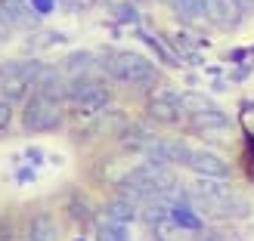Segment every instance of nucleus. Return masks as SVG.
Returning <instances> with one entry per match:
<instances>
[{
    "instance_id": "f257e3e1",
    "label": "nucleus",
    "mask_w": 254,
    "mask_h": 241,
    "mask_svg": "<svg viewBox=\"0 0 254 241\" xmlns=\"http://www.w3.org/2000/svg\"><path fill=\"white\" fill-rule=\"evenodd\" d=\"M109 78H115L121 84L130 87H155L158 84V68L152 65L146 56L130 53V49H121V53H106L103 62H99Z\"/></svg>"
},
{
    "instance_id": "f03ea898",
    "label": "nucleus",
    "mask_w": 254,
    "mask_h": 241,
    "mask_svg": "<svg viewBox=\"0 0 254 241\" xmlns=\"http://www.w3.org/2000/svg\"><path fill=\"white\" fill-rule=\"evenodd\" d=\"M65 99L71 102V108H74V115H78V118H96L99 111L109 105V87L99 78L81 74V78H74L68 84Z\"/></svg>"
},
{
    "instance_id": "7ed1b4c3",
    "label": "nucleus",
    "mask_w": 254,
    "mask_h": 241,
    "mask_svg": "<svg viewBox=\"0 0 254 241\" xmlns=\"http://www.w3.org/2000/svg\"><path fill=\"white\" fill-rule=\"evenodd\" d=\"M62 124V102L56 96H47V93H34L28 96L22 111V127L28 133H50Z\"/></svg>"
},
{
    "instance_id": "20e7f679",
    "label": "nucleus",
    "mask_w": 254,
    "mask_h": 241,
    "mask_svg": "<svg viewBox=\"0 0 254 241\" xmlns=\"http://www.w3.org/2000/svg\"><path fill=\"white\" fill-rule=\"evenodd\" d=\"M192 145H186L183 139H152L149 148L143 151L146 161L152 164H168V167H189L192 161Z\"/></svg>"
},
{
    "instance_id": "39448f33",
    "label": "nucleus",
    "mask_w": 254,
    "mask_h": 241,
    "mask_svg": "<svg viewBox=\"0 0 254 241\" xmlns=\"http://www.w3.org/2000/svg\"><path fill=\"white\" fill-rule=\"evenodd\" d=\"M149 118L152 121H158V124H180L183 121V93H177V90H158L155 96L149 99Z\"/></svg>"
},
{
    "instance_id": "423d86ee",
    "label": "nucleus",
    "mask_w": 254,
    "mask_h": 241,
    "mask_svg": "<svg viewBox=\"0 0 254 241\" xmlns=\"http://www.w3.org/2000/svg\"><path fill=\"white\" fill-rule=\"evenodd\" d=\"M189 204H195L211 220H242L251 213V204L242 195H230V198H217V201H189Z\"/></svg>"
},
{
    "instance_id": "0eeeda50",
    "label": "nucleus",
    "mask_w": 254,
    "mask_h": 241,
    "mask_svg": "<svg viewBox=\"0 0 254 241\" xmlns=\"http://www.w3.org/2000/svg\"><path fill=\"white\" fill-rule=\"evenodd\" d=\"M189 170H195L198 176H211V180H230V164L214 151H192V161H189Z\"/></svg>"
},
{
    "instance_id": "6e6552de",
    "label": "nucleus",
    "mask_w": 254,
    "mask_h": 241,
    "mask_svg": "<svg viewBox=\"0 0 254 241\" xmlns=\"http://www.w3.org/2000/svg\"><path fill=\"white\" fill-rule=\"evenodd\" d=\"M208 19L217 28L230 31L242 22V6H239V0H208Z\"/></svg>"
},
{
    "instance_id": "1a4fd4ad",
    "label": "nucleus",
    "mask_w": 254,
    "mask_h": 241,
    "mask_svg": "<svg viewBox=\"0 0 254 241\" xmlns=\"http://www.w3.org/2000/svg\"><path fill=\"white\" fill-rule=\"evenodd\" d=\"M136 173L143 176L146 183L155 186L158 192H177V173L168 167V164H152V161H146V164H139V167H136Z\"/></svg>"
},
{
    "instance_id": "9d476101",
    "label": "nucleus",
    "mask_w": 254,
    "mask_h": 241,
    "mask_svg": "<svg viewBox=\"0 0 254 241\" xmlns=\"http://www.w3.org/2000/svg\"><path fill=\"white\" fill-rule=\"evenodd\" d=\"M171 220H174L177 229H189V232L205 229V223H201V217L189 207V201H177V204H171Z\"/></svg>"
},
{
    "instance_id": "9b49d317",
    "label": "nucleus",
    "mask_w": 254,
    "mask_h": 241,
    "mask_svg": "<svg viewBox=\"0 0 254 241\" xmlns=\"http://www.w3.org/2000/svg\"><path fill=\"white\" fill-rule=\"evenodd\" d=\"M106 220H115V223H124V226H130L133 220H139V207L136 204H130L127 198H121V195H115L106 204Z\"/></svg>"
},
{
    "instance_id": "f8f14e48",
    "label": "nucleus",
    "mask_w": 254,
    "mask_h": 241,
    "mask_svg": "<svg viewBox=\"0 0 254 241\" xmlns=\"http://www.w3.org/2000/svg\"><path fill=\"white\" fill-rule=\"evenodd\" d=\"M0 6H3L6 19L12 22V28H31V25L37 22V19L31 16V9H28V3H25V0H0Z\"/></svg>"
},
{
    "instance_id": "ddd939ff",
    "label": "nucleus",
    "mask_w": 254,
    "mask_h": 241,
    "mask_svg": "<svg viewBox=\"0 0 254 241\" xmlns=\"http://www.w3.org/2000/svg\"><path fill=\"white\" fill-rule=\"evenodd\" d=\"M56 220L50 213H37L28 226V241H56Z\"/></svg>"
},
{
    "instance_id": "4468645a",
    "label": "nucleus",
    "mask_w": 254,
    "mask_h": 241,
    "mask_svg": "<svg viewBox=\"0 0 254 241\" xmlns=\"http://www.w3.org/2000/svg\"><path fill=\"white\" fill-rule=\"evenodd\" d=\"M174 6V12L186 22H198V19H208V0H168Z\"/></svg>"
},
{
    "instance_id": "2eb2a0df",
    "label": "nucleus",
    "mask_w": 254,
    "mask_h": 241,
    "mask_svg": "<svg viewBox=\"0 0 254 241\" xmlns=\"http://www.w3.org/2000/svg\"><path fill=\"white\" fill-rule=\"evenodd\" d=\"M152 139H155V136H152L146 127H130V130L121 136V145H124V148H130V151H146Z\"/></svg>"
},
{
    "instance_id": "dca6fc26",
    "label": "nucleus",
    "mask_w": 254,
    "mask_h": 241,
    "mask_svg": "<svg viewBox=\"0 0 254 241\" xmlns=\"http://www.w3.org/2000/svg\"><path fill=\"white\" fill-rule=\"evenodd\" d=\"M96 238H99V241H130V232H127L124 223L103 220V223L96 226Z\"/></svg>"
},
{
    "instance_id": "f3484780",
    "label": "nucleus",
    "mask_w": 254,
    "mask_h": 241,
    "mask_svg": "<svg viewBox=\"0 0 254 241\" xmlns=\"http://www.w3.org/2000/svg\"><path fill=\"white\" fill-rule=\"evenodd\" d=\"M93 62H96V56L87 53V49H81V53H71L65 59V71H84V68H90Z\"/></svg>"
},
{
    "instance_id": "a211bd4d",
    "label": "nucleus",
    "mask_w": 254,
    "mask_h": 241,
    "mask_svg": "<svg viewBox=\"0 0 254 241\" xmlns=\"http://www.w3.org/2000/svg\"><path fill=\"white\" fill-rule=\"evenodd\" d=\"M152 232L158 235V241H174V235L180 232V229L174 226V220H164V223H158V226H152Z\"/></svg>"
},
{
    "instance_id": "6ab92c4d",
    "label": "nucleus",
    "mask_w": 254,
    "mask_h": 241,
    "mask_svg": "<svg viewBox=\"0 0 254 241\" xmlns=\"http://www.w3.org/2000/svg\"><path fill=\"white\" fill-rule=\"evenodd\" d=\"M9 124H12V102H6V99H0V133H3Z\"/></svg>"
},
{
    "instance_id": "aec40b11",
    "label": "nucleus",
    "mask_w": 254,
    "mask_h": 241,
    "mask_svg": "<svg viewBox=\"0 0 254 241\" xmlns=\"http://www.w3.org/2000/svg\"><path fill=\"white\" fill-rule=\"evenodd\" d=\"M115 19H121V22H136V9L130 3H118L115 6Z\"/></svg>"
},
{
    "instance_id": "412c9836",
    "label": "nucleus",
    "mask_w": 254,
    "mask_h": 241,
    "mask_svg": "<svg viewBox=\"0 0 254 241\" xmlns=\"http://www.w3.org/2000/svg\"><path fill=\"white\" fill-rule=\"evenodd\" d=\"M62 6H68V9H90L96 0H59Z\"/></svg>"
},
{
    "instance_id": "4be33fe9",
    "label": "nucleus",
    "mask_w": 254,
    "mask_h": 241,
    "mask_svg": "<svg viewBox=\"0 0 254 241\" xmlns=\"http://www.w3.org/2000/svg\"><path fill=\"white\" fill-rule=\"evenodd\" d=\"M9 31H12V22L6 19L3 6H0V41H3V37H9Z\"/></svg>"
},
{
    "instance_id": "5701e85b",
    "label": "nucleus",
    "mask_w": 254,
    "mask_h": 241,
    "mask_svg": "<svg viewBox=\"0 0 254 241\" xmlns=\"http://www.w3.org/2000/svg\"><path fill=\"white\" fill-rule=\"evenodd\" d=\"M251 71H254V65H251V62H242V68H236V71H233V81H236V84H239V81H245Z\"/></svg>"
},
{
    "instance_id": "b1692460",
    "label": "nucleus",
    "mask_w": 254,
    "mask_h": 241,
    "mask_svg": "<svg viewBox=\"0 0 254 241\" xmlns=\"http://www.w3.org/2000/svg\"><path fill=\"white\" fill-rule=\"evenodd\" d=\"M195 241H226L220 232H205V235H201V238H195Z\"/></svg>"
},
{
    "instance_id": "393cba45",
    "label": "nucleus",
    "mask_w": 254,
    "mask_h": 241,
    "mask_svg": "<svg viewBox=\"0 0 254 241\" xmlns=\"http://www.w3.org/2000/svg\"><path fill=\"white\" fill-rule=\"evenodd\" d=\"M245 56H248V49H230V59L233 62H245Z\"/></svg>"
},
{
    "instance_id": "a878e982",
    "label": "nucleus",
    "mask_w": 254,
    "mask_h": 241,
    "mask_svg": "<svg viewBox=\"0 0 254 241\" xmlns=\"http://www.w3.org/2000/svg\"><path fill=\"white\" fill-rule=\"evenodd\" d=\"M34 6H37V9H44V12H47V9H50V6H53V3H50V0H34Z\"/></svg>"
},
{
    "instance_id": "bb28decb",
    "label": "nucleus",
    "mask_w": 254,
    "mask_h": 241,
    "mask_svg": "<svg viewBox=\"0 0 254 241\" xmlns=\"http://www.w3.org/2000/svg\"><path fill=\"white\" fill-rule=\"evenodd\" d=\"M78 241H84V238H78Z\"/></svg>"
},
{
    "instance_id": "cd10ccee",
    "label": "nucleus",
    "mask_w": 254,
    "mask_h": 241,
    "mask_svg": "<svg viewBox=\"0 0 254 241\" xmlns=\"http://www.w3.org/2000/svg\"><path fill=\"white\" fill-rule=\"evenodd\" d=\"M164 3H168V0H164Z\"/></svg>"
},
{
    "instance_id": "c85d7f7f",
    "label": "nucleus",
    "mask_w": 254,
    "mask_h": 241,
    "mask_svg": "<svg viewBox=\"0 0 254 241\" xmlns=\"http://www.w3.org/2000/svg\"><path fill=\"white\" fill-rule=\"evenodd\" d=\"M0 241H3V238H0Z\"/></svg>"
}]
</instances>
